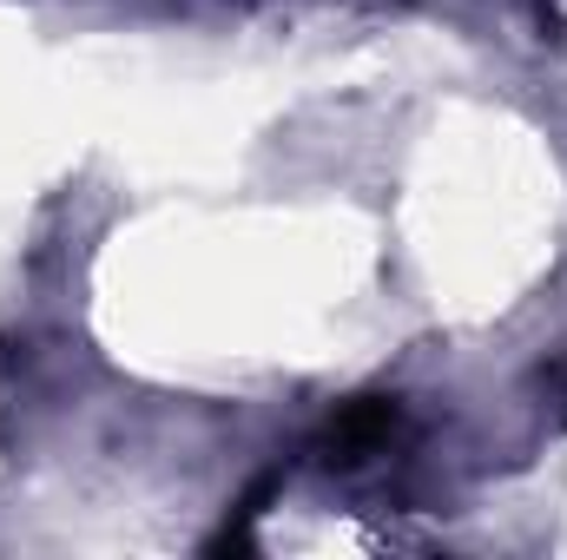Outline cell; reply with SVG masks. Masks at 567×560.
Masks as SVG:
<instances>
[{
  "label": "cell",
  "instance_id": "6da1fadb",
  "mask_svg": "<svg viewBox=\"0 0 567 560\" xmlns=\"http://www.w3.org/2000/svg\"><path fill=\"white\" fill-rule=\"evenodd\" d=\"M396 403L390 396H363V403H350L343 416L323 428V448H330V462H363V455H377L390 435H396Z\"/></svg>",
  "mask_w": 567,
  "mask_h": 560
}]
</instances>
